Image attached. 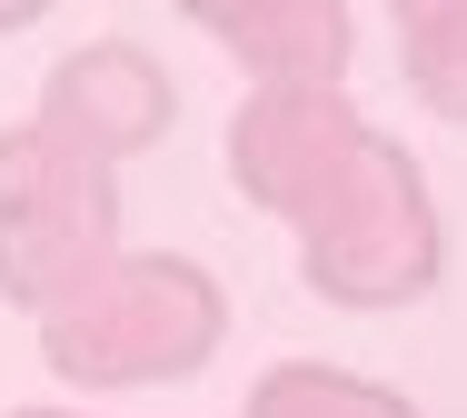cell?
<instances>
[{"label":"cell","mask_w":467,"mask_h":418,"mask_svg":"<svg viewBox=\"0 0 467 418\" xmlns=\"http://www.w3.org/2000/svg\"><path fill=\"white\" fill-rule=\"evenodd\" d=\"M40 10H50V0H0V30H30Z\"/></svg>","instance_id":"ba28073f"},{"label":"cell","mask_w":467,"mask_h":418,"mask_svg":"<svg viewBox=\"0 0 467 418\" xmlns=\"http://www.w3.org/2000/svg\"><path fill=\"white\" fill-rule=\"evenodd\" d=\"M298 239H308V279L348 309H398L438 279V219L418 170L358 130V150L338 160V180L298 209Z\"/></svg>","instance_id":"3957f363"},{"label":"cell","mask_w":467,"mask_h":418,"mask_svg":"<svg viewBox=\"0 0 467 418\" xmlns=\"http://www.w3.org/2000/svg\"><path fill=\"white\" fill-rule=\"evenodd\" d=\"M249 418H408L388 389H368V379H338V369H269L259 389H249Z\"/></svg>","instance_id":"8992f818"},{"label":"cell","mask_w":467,"mask_h":418,"mask_svg":"<svg viewBox=\"0 0 467 418\" xmlns=\"http://www.w3.org/2000/svg\"><path fill=\"white\" fill-rule=\"evenodd\" d=\"M348 150H358V120H348L338 90H259V100L239 110V130H229L239 190L259 209H279V219H298V209L318 200Z\"/></svg>","instance_id":"277c9868"},{"label":"cell","mask_w":467,"mask_h":418,"mask_svg":"<svg viewBox=\"0 0 467 418\" xmlns=\"http://www.w3.org/2000/svg\"><path fill=\"white\" fill-rule=\"evenodd\" d=\"M219 329H229V299L199 259L130 249L90 289L40 309V349L70 389H160V379H189L219 349Z\"/></svg>","instance_id":"6da1fadb"},{"label":"cell","mask_w":467,"mask_h":418,"mask_svg":"<svg viewBox=\"0 0 467 418\" xmlns=\"http://www.w3.org/2000/svg\"><path fill=\"white\" fill-rule=\"evenodd\" d=\"M408 80L448 110V120H467V10L408 20Z\"/></svg>","instance_id":"52a82bcc"},{"label":"cell","mask_w":467,"mask_h":418,"mask_svg":"<svg viewBox=\"0 0 467 418\" xmlns=\"http://www.w3.org/2000/svg\"><path fill=\"white\" fill-rule=\"evenodd\" d=\"M40 130H60L70 150H90V160L119 170L130 150H150V140L170 130V70H160L140 40H90V50H70V60L50 70Z\"/></svg>","instance_id":"5b68a950"},{"label":"cell","mask_w":467,"mask_h":418,"mask_svg":"<svg viewBox=\"0 0 467 418\" xmlns=\"http://www.w3.org/2000/svg\"><path fill=\"white\" fill-rule=\"evenodd\" d=\"M10 418H70V409H10Z\"/></svg>","instance_id":"9c48e42d"},{"label":"cell","mask_w":467,"mask_h":418,"mask_svg":"<svg viewBox=\"0 0 467 418\" xmlns=\"http://www.w3.org/2000/svg\"><path fill=\"white\" fill-rule=\"evenodd\" d=\"M119 259V190L109 160L70 150L60 130L20 120L0 130V299L10 309H60Z\"/></svg>","instance_id":"7a4b0ae2"}]
</instances>
